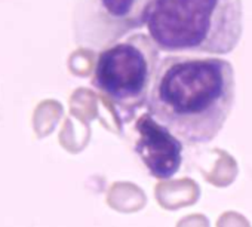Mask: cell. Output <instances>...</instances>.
Masks as SVG:
<instances>
[{
	"label": "cell",
	"instance_id": "6da1fadb",
	"mask_svg": "<svg viewBox=\"0 0 252 227\" xmlns=\"http://www.w3.org/2000/svg\"><path fill=\"white\" fill-rule=\"evenodd\" d=\"M234 99L236 77L230 61L171 54L160 60L147 113L184 144L200 146L218 137Z\"/></svg>",
	"mask_w": 252,
	"mask_h": 227
},
{
	"label": "cell",
	"instance_id": "7a4b0ae2",
	"mask_svg": "<svg viewBox=\"0 0 252 227\" xmlns=\"http://www.w3.org/2000/svg\"><path fill=\"white\" fill-rule=\"evenodd\" d=\"M146 29L169 54L227 55L243 33L242 0H153Z\"/></svg>",
	"mask_w": 252,
	"mask_h": 227
},
{
	"label": "cell",
	"instance_id": "3957f363",
	"mask_svg": "<svg viewBox=\"0 0 252 227\" xmlns=\"http://www.w3.org/2000/svg\"><path fill=\"white\" fill-rule=\"evenodd\" d=\"M160 60V49L143 33H134L98 54L92 86L120 125L131 122L147 107Z\"/></svg>",
	"mask_w": 252,
	"mask_h": 227
},
{
	"label": "cell",
	"instance_id": "277c9868",
	"mask_svg": "<svg viewBox=\"0 0 252 227\" xmlns=\"http://www.w3.org/2000/svg\"><path fill=\"white\" fill-rule=\"evenodd\" d=\"M153 0H76L73 30L76 42L102 51L146 27Z\"/></svg>",
	"mask_w": 252,
	"mask_h": 227
},
{
	"label": "cell",
	"instance_id": "5b68a950",
	"mask_svg": "<svg viewBox=\"0 0 252 227\" xmlns=\"http://www.w3.org/2000/svg\"><path fill=\"white\" fill-rule=\"evenodd\" d=\"M134 152L152 178L169 180L181 168L184 143L144 113L135 121Z\"/></svg>",
	"mask_w": 252,
	"mask_h": 227
}]
</instances>
